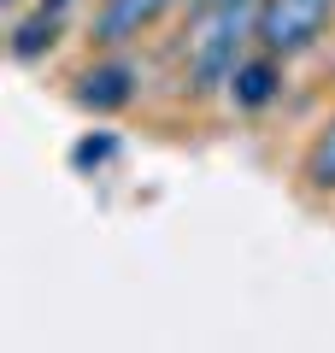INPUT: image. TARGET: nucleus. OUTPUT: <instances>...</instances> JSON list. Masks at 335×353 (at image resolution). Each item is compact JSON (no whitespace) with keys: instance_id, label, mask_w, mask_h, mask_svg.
Returning a JSON list of instances; mask_svg holds the SVG:
<instances>
[{"instance_id":"obj_1","label":"nucleus","mask_w":335,"mask_h":353,"mask_svg":"<svg viewBox=\"0 0 335 353\" xmlns=\"http://www.w3.org/2000/svg\"><path fill=\"white\" fill-rule=\"evenodd\" d=\"M247 41H253V6H247V0H223V6H212L206 24H200V36L188 41V83H194V94H218V88H230V77H236Z\"/></svg>"},{"instance_id":"obj_2","label":"nucleus","mask_w":335,"mask_h":353,"mask_svg":"<svg viewBox=\"0 0 335 353\" xmlns=\"http://www.w3.org/2000/svg\"><path fill=\"white\" fill-rule=\"evenodd\" d=\"M329 18H335V0H259L253 6V41L276 59H294V53L323 41Z\"/></svg>"},{"instance_id":"obj_3","label":"nucleus","mask_w":335,"mask_h":353,"mask_svg":"<svg viewBox=\"0 0 335 353\" xmlns=\"http://www.w3.org/2000/svg\"><path fill=\"white\" fill-rule=\"evenodd\" d=\"M71 101L83 106V112H94V118L124 112V106L136 101V65L130 59H94L88 71H77Z\"/></svg>"},{"instance_id":"obj_4","label":"nucleus","mask_w":335,"mask_h":353,"mask_svg":"<svg viewBox=\"0 0 335 353\" xmlns=\"http://www.w3.org/2000/svg\"><path fill=\"white\" fill-rule=\"evenodd\" d=\"M171 12V0H100L94 24H88V41L94 48H130V41H141L159 18Z\"/></svg>"},{"instance_id":"obj_5","label":"nucleus","mask_w":335,"mask_h":353,"mask_svg":"<svg viewBox=\"0 0 335 353\" xmlns=\"http://www.w3.org/2000/svg\"><path fill=\"white\" fill-rule=\"evenodd\" d=\"M276 94H283V59L276 53H253V59L236 65V77H230V101L241 106V112H259V106H271Z\"/></svg>"},{"instance_id":"obj_6","label":"nucleus","mask_w":335,"mask_h":353,"mask_svg":"<svg viewBox=\"0 0 335 353\" xmlns=\"http://www.w3.org/2000/svg\"><path fill=\"white\" fill-rule=\"evenodd\" d=\"M300 183L312 194H335V112L312 130L306 153H300Z\"/></svg>"},{"instance_id":"obj_7","label":"nucleus","mask_w":335,"mask_h":353,"mask_svg":"<svg viewBox=\"0 0 335 353\" xmlns=\"http://www.w3.org/2000/svg\"><path fill=\"white\" fill-rule=\"evenodd\" d=\"M59 24H65V12H48V6H36V12H30L24 24L12 30V59H18V65H36L41 53H53V41H59Z\"/></svg>"},{"instance_id":"obj_8","label":"nucleus","mask_w":335,"mask_h":353,"mask_svg":"<svg viewBox=\"0 0 335 353\" xmlns=\"http://www.w3.org/2000/svg\"><path fill=\"white\" fill-rule=\"evenodd\" d=\"M112 153H118V141H112V136H83V141L71 148V159H77V171H100Z\"/></svg>"},{"instance_id":"obj_9","label":"nucleus","mask_w":335,"mask_h":353,"mask_svg":"<svg viewBox=\"0 0 335 353\" xmlns=\"http://www.w3.org/2000/svg\"><path fill=\"white\" fill-rule=\"evenodd\" d=\"M41 6H48V12H65V6H71V0H41Z\"/></svg>"}]
</instances>
